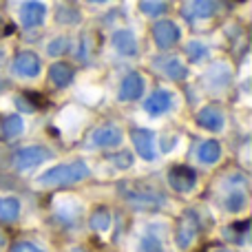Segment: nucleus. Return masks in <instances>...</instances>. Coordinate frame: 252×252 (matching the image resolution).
Masks as SVG:
<instances>
[{"label":"nucleus","mask_w":252,"mask_h":252,"mask_svg":"<svg viewBox=\"0 0 252 252\" xmlns=\"http://www.w3.org/2000/svg\"><path fill=\"white\" fill-rule=\"evenodd\" d=\"M89 166L84 161H71V164H60L47 168L44 173L38 175L35 184L42 188H51V186H69V184H78L82 179L89 177Z\"/></svg>","instance_id":"nucleus-1"},{"label":"nucleus","mask_w":252,"mask_h":252,"mask_svg":"<svg viewBox=\"0 0 252 252\" xmlns=\"http://www.w3.org/2000/svg\"><path fill=\"white\" fill-rule=\"evenodd\" d=\"M197 230H199V217H197L195 210H186L182 217V223H179V228H177L175 244H177L182 250L190 248L195 237H197Z\"/></svg>","instance_id":"nucleus-2"},{"label":"nucleus","mask_w":252,"mask_h":252,"mask_svg":"<svg viewBox=\"0 0 252 252\" xmlns=\"http://www.w3.org/2000/svg\"><path fill=\"white\" fill-rule=\"evenodd\" d=\"M130 139H133V146L137 151V155L146 161H153L157 157L155 151V133L148 128H135L130 133Z\"/></svg>","instance_id":"nucleus-3"},{"label":"nucleus","mask_w":252,"mask_h":252,"mask_svg":"<svg viewBox=\"0 0 252 252\" xmlns=\"http://www.w3.org/2000/svg\"><path fill=\"white\" fill-rule=\"evenodd\" d=\"M49 159V151L42 146H27V148H20L13 157V164H16L18 170H29L33 166L42 164V161Z\"/></svg>","instance_id":"nucleus-4"},{"label":"nucleus","mask_w":252,"mask_h":252,"mask_svg":"<svg viewBox=\"0 0 252 252\" xmlns=\"http://www.w3.org/2000/svg\"><path fill=\"white\" fill-rule=\"evenodd\" d=\"M44 16H47V4L40 2V0H27L20 7V22L25 29H33V27H40L44 22Z\"/></svg>","instance_id":"nucleus-5"},{"label":"nucleus","mask_w":252,"mask_h":252,"mask_svg":"<svg viewBox=\"0 0 252 252\" xmlns=\"http://www.w3.org/2000/svg\"><path fill=\"white\" fill-rule=\"evenodd\" d=\"M126 192V201H130V204L135 206H142V208H157V206L164 204V197L159 195V192L151 190V188H124Z\"/></svg>","instance_id":"nucleus-6"},{"label":"nucleus","mask_w":252,"mask_h":252,"mask_svg":"<svg viewBox=\"0 0 252 252\" xmlns=\"http://www.w3.org/2000/svg\"><path fill=\"white\" fill-rule=\"evenodd\" d=\"M179 27L170 20H159L155 27H153V38H155V44L159 49H170L177 44L179 40Z\"/></svg>","instance_id":"nucleus-7"},{"label":"nucleus","mask_w":252,"mask_h":252,"mask_svg":"<svg viewBox=\"0 0 252 252\" xmlns=\"http://www.w3.org/2000/svg\"><path fill=\"white\" fill-rule=\"evenodd\" d=\"M168 184H170V188L177 192H190L197 184L195 170L188 168V166H175L168 173Z\"/></svg>","instance_id":"nucleus-8"},{"label":"nucleus","mask_w":252,"mask_h":252,"mask_svg":"<svg viewBox=\"0 0 252 252\" xmlns=\"http://www.w3.org/2000/svg\"><path fill=\"white\" fill-rule=\"evenodd\" d=\"M40 58L33 51H22L13 60V73L18 78H35L40 73Z\"/></svg>","instance_id":"nucleus-9"},{"label":"nucleus","mask_w":252,"mask_h":252,"mask_svg":"<svg viewBox=\"0 0 252 252\" xmlns=\"http://www.w3.org/2000/svg\"><path fill=\"white\" fill-rule=\"evenodd\" d=\"M197 124L201 126V128L206 130H223V126H226V115H223V111L219 109V106L210 104V106H204V109L197 113Z\"/></svg>","instance_id":"nucleus-10"},{"label":"nucleus","mask_w":252,"mask_h":252,"mask_svg":"<svg viewBox=\"0 0 252 252\" xmlns=\"http://www.w3.org/2000/svg\"><path fill=\"white\" fill-rule=\"evenodd\" d=\"M124 135L122 130L118 128V126L109 124V126H102V128H97L95 133L91 135V146L95 148H109V146H118V144H122Z\"/></svg>","instance_id":"nucleus-11"},{"label":"nucleus","mask_w":252,"mask_h":252,"mask_svg":"<svg viewBox=\"0 0 252 252\" xmlns=\"http://www.w3.org/2000/svg\"><path fill=\"white\" fill-rule=\"evenodd\" d=\"M170 106H173V95H170V91H164V89L155 91L146 102H144V111H146L148 115H153V118H155V115L168 113Z\"/></svg>","instance_id":"nucleus-12"},{"label":"nucleus","mask_w":252,"mask_h":252,"mask_svg":"<svg viewBox=\"0 0 252 252\" xmlns=\"http://www.w3.org/2000/svg\"><path fill=\"white\" fill-rule=\"evenodd\" d=\"M142 93H144V80L139 73H128L120 84V100L122 102L139 100Z\"/></svg>","instance_id":"nucleus-13"},{"label":"nucleus","mask_w":252,"mask_h":252,"mask_svg":"<svg viewBox=\"0 0 252 252\" xmlns=\"http://www.w3.org/2000/svg\"><path fill=\"white\" fill-rule=\"evenodd\" d=\"M204 80H206V84H208L210 89L221 91V89H226L228 84H230L232 71H230V66H226V64H215V66H210V69L206 71Z\"/></svg>","instance_id":"nucleus-14"},{"label":"nucleus","mask_w":252,"mask_h":252,"mask_svg":"<svg viewBox=\"0 0 252 252\" xmlns=\"http://www.w3.org/2000/svg\"><path fill=\"white\" fill-rule=\"evenodd\" d=\"M215 13V0H186L184 16L188 20H206Z\"/></svg>","instance_id":"nucleus-15"},{"label":"nucleus","mask_w":252,"mask_h":252,"mask_svg":"<svg viewBox=\"0 0 252 252\" xmlns=\"http://www.w3.org/2000/svg\"><path fill=\"white\" fill-rule=\"evenodd\" d=\"M111 42H113V47L122 56H135L137 53V40H135V35L128 29H118L111 35Z\"/></svg>","instance_id":"nucleus-16"},{"label":"nucleus","mask_w":252,"mask_h":252,"mask_svg":"<svg viewBox=\"0 0 252 252\" xmlns=\"http://www.w3.org/2000/svg\"><path fill=\"white\" fill-rule=\"evenodd\" d=\"M49 78H51V82L56 84L58 89H64L71 84V80H73V69H71L66 62H56V64L49 69Z\"/></svg>","instance_id":"nucleus-17"},{"label":"nucleus","mask_w":252,"mask_h":252,"mask_svg":"<svg viewBox=\"0 0 252 252\" xmlns=\"http://www.w3.org/2000/svg\"><path fill=\"white\" fill-rule=\"evenodd\" d=\"M219 157H221V144H219L217 139L204 142L199 146V151H197V159H199L201 164H215Z\"/></svg>","instance_id":"nucleus-18"},{"label":"nucleus","mask_w":252,"mask_h":252,"mask_svg":"<svg viewBox=\"0 0 252 252\" xmlns=\"http://www.w3.org/2000/svg\"><path fill=\"white\" fill-rule=\"evenodd\" d=\"M56 210H58V217L69 219V221H71V219H78L80 204L75 201V197H58Z\"/></svg>","instance_id":"nucleus-19"},{"label":"nucleus","mask_w":252,"mask_h":252,"mask_svg":"<svg viewBox=\"0 0 252 252\" xmlns=\"http://www.w3.org/2000/svg\"><path fill=\"white\" fill-rule=\"evenodd\" d=\"M18 217H20V201L16 197H0V219L16 221Z\"/></svg>","instance_id":"nucleus-20"},{"label":"nucleus","mask_w":252,"mask_h":252,"mask_svg":"<svg viewBox=\"0 0 252 252\" xmlns=\"http://www.w3.org/2000/svg\"><path fill=\"white\" fill-rule=\"evenodd\" d=\"M89 226H91V230L95 232H109L111 230V215L106 213V210H95V213L91 215V219H89Z\"/></svg>","instance_id":"nucleus-21"},{"label":"nucleus","mask_w":252,"mask_h":252,"mask_svg":"<svg viewBox=\"0 0 252 252\" xmlns=\"http://www.w3.org/2000/svg\"><path fill=\"white\" fill-rule=\"evenodd\" d=\"M223 206H226V210L228 213H232V215H237V213H241V210L248 206V199H246V192H241V190H232L230 195L223 199Z\"/></svg>","instance_id":"nucleus-22"},{"label":"nucleus","mask_w":252,"mask_h":252,"mask_svg":"<svg viewBox=\"0 0 252 252\" xmlns=\"http://www.w3.org/2000/svg\"><path fill=\"white\" fill-rule=\"evenodd\" d=\"M22 130H25V122H22L20 115H9V118L2 122V135H4L7 139L18 137Z\"/></svg>","instance_id":"nucleus-23"},{"label":"nucleus","mask_w":252,"mask_h":252,"mask_svg":"<svg viewBox=\"0 0 252 252\" xmlns=\"http://www.w3.org/2000/svg\"><path fill=\"white\" fill-rule=\"evenodd\" d=\"M186 56H188V60L197 64V62L208 58V47L204 42H199V40H192V42L186 44Z\"/></svg>","instance_id":"nucleus-24"},{"label":"nucleus","mask_w":252,"mask_h":252,"mask_svg":"<svg viewBox=\"0 0 252 252\" xmlns=\"http://www.w3.org/2000/svg\"><path fill=\"white\" fill-rule=\"evenodd\" d=\"M164 73L168 75V78H173V80H184L188 75V69L182 64V60L170 58V60L164 62Z\"/></svg>","instance_id":"nucleus-25"},{"label":"nucleus","mask_w":252,"mask_h":252,"mask_svg":"<svg viewBox=\"0 0 252 252\" xmlns=\"http://www.w3.org/2000/svg\"><path fill=\"white\" fill-rule=\"evenodd\" d=\"M139 9L144 16H159L166 11V2L164 0H139Z\"/></svg>","instance_id":"nucleus-26"},{"label":"nucleus","mask_w":252,"mask_h":252,"mask_svg":"<svg viewBox=\"0 0 252 252\" xmlns=\"http://www.w3.org/2000/svg\"><path fill=\"white\" fill-rule=\"evenodd\" d=\"M139 252H164V246H161L159 237L144 235L142 241H139Z\"/></svg>","instance_id":"nucleus-27"},{"label":"nucleus","mask_w":252,"mask_h":252,"mask_svg":"<svg viewBox=\"0 0 252 252\" xmlns=\"http://www.w3.org/2000/svg\"><path fill=\"white\" fill-rule=\"evenodd\" d=\"M109 161L115 164L118 168H130V166H133V155H130L128 151H122V153H118V155H111Z\"/></svg>","instance_id":"nucleus-28"},{"label":"nucleus","mask_w":252,"mask_h":252,"mask_svg":"<svg viewBox=\"0 0 252 252\" xmlns=\"http://www.w3.org/2000/svg\"><path fill=\"white\" fill-rule=\"evenodd\" d=\"M49 56H53V58H58V56H62V53L66 51V38H56V40H51V44H49Z\"/></svg>","instance_id":"nucleus-29"},{"label":"nucleus","mask_w":252,"mask_h":252,"mask_svg":"<svg viewBox=\"0 0 252 252\" xmlns=\"http://www.w3.org/2000/svg\"><path fill=\"white\" fill-rule=\"evenodd\" d=\"M56 18L60 22H75L78 20V11L71 9V7H60L58 9V13H56Z\"/></svg>","instance_id":"nucleus-30"},{"label":"nucleus","mask_w":252,"mask_h":252,"mask_svg":"<svg viewBox=\"0 0 252 252\" xmlns=\"http://www.w3.org/2000/svg\"><path fill=\"white\" fill-rule=\"evenodd\" d=\"M11 252H42V248H38V246L31 244V241H20V244L13 246Z\"/></svg>","instance_id":"nucleus-31"},{"label":"nucleus","mask_w":252,"mask_h":252,"mask_svg":"<svg viewBox=\"0 0 252 252\" xmlns=\"http://www.w3.org/2000/svg\"><path fill=\"white\" fill-rule=\"evenodd\" d=\"M87 56H89V40H87V35H82V40H80V51H78V58L80 60H87Z\"/></svg>","instance_id":"nucleus-32"},{"label":"nucleus","mask_w":252,"mask_h":252,"mask_svg":"<svg viewBox=\"0 0 252 252\" xmlns=\"http://www.w3.org/2000/svg\"><path fill=\"white\" fill-rule=\"evenodd\" d=\"M89 2H109V0H89Z\"/></svg>","instance_id":"nucleus-33"},{"label":"nucleus","mask_w":252,"mask_h":252,"mask_svg":"<svg viewBox=\"0 0 252 252\" xmlns=\"http://www.w3.org/2000/svg\"><path fill=\"white\" fill-rule=\"evenodd\" d=\"M215 252H232V250H226V248H219V250H215Z\"/></svg>","instance_id":"nucleus-34"},{"label":"nucleus","mask_w":252,"mask_h":252,"mask_svg":"<svg viewBox=\"0 0 252 252\" xmlns=\"http://www.w3.org/2000/svg\"><path fill=\"white\" fill-rule=\"evenodd\" d=\"M71 252H84L82 248H73V250H71Z\"/></svg>","instance_id":"nucleus-35"},{"label":"nucleus","mask_w":252,"mask_h":252,"mask_svg":"<svg viewBox=\"0 0 252 252\" xmlns=\"http://www.w3.org/2000/svg\"><path fill=\"white\" fill-rule=\"evenodd\" d=\"M0 246H2V235H0Z\"/></svg>","instance_id":"nucleus-36"},{"label":"nucleus","mask_w":252,"mask_h":252,"mask_svg":"<svg viewBox=\"0 0 252 252\" xmlns=\"http://www.w3.org/2000/svg\"><path fill=\"white\" fill-rule=\"evenodd\" d=\"M239 2H244V0H239Z\"/></svg>","instance_id":"nucleus-37"}]
</instances>
